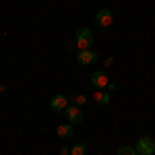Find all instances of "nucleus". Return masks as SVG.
Masks as SVG:
<instances>
[{"label":"nucleus","mask_w":155,"mask_h":155,"mask_svg":"<svg viewBox=\"0 0 155 155\" xmlns=\"http://www.w3.org/2000/svg\"><path fill=\"white\" fill-rule=\"evenodd\" d=\"M74 46L79 50H89L93 46V33L87 27H79L74 33Z\"/></svg>","instance_id":"1"},{"label":"nucleus","mask_w":155,"mask_h":155,"mask_svg":"<svg viewBox=\"0 0 155 155\" xmlns=\"http://www.w3.org/2000/svg\"><path fill=\"white\" fill-rule=\"evenodd\" d=\"M137 153L139 155H153L155 153V141L151 137H141L139 141H137Z\"/></svg>","instance_id":"2"},{"label":"nucleus","mask_w":155,"mask_h":155,"mask_svg":"<svg viewBox=\"0 0 155 155\" xmlns=\"http://www.w3.org/2000/svg\"><path fill=\"white\" fill-rule=\"evenodd\" d=\"M114 21V12L110 11V8H101V11L95 12V23L101 27V29H107L110 25Z\"/></svg>","instance_id":"3"},{"label":"nucleus","mask_w":155,"mask_h":155,"mask_svg":"<svg viewBox=\"0 0 155 155\" xmlns=\"http://www.w3.org/2000/svg\"><path fill=\"white\" fill-rule=\"evenodd\" d=\"M64 114H66V120L71 124H81L83 122V110L79 106H74V104H68V107L64 110Z\"/></svg>","instance_id":"4"},{"label":"nucleus","mask_w":155,"mask_h":155,"mask_svg":"<svg viewBox=\"0 0 155 155\" xmlns=\"http://www.w3.org/2000/svg\"><path fill=\"white\" fill-rule=\"evenodd\" d=\"M77 62H79V64H85V66H87V64H95L97 54L91 48L89 50H79V52H77Z\"/></svg>","instance_id":"5"},{"label":"nucleus","mask_w":155,"mask_h":155,"mask_svg":"<svg viewBox=\"0 0 155 155\" xmlns=\"http://www.w3.org/2000/svg\"><path fill=\"white\" fill-rule=\"evenodd\" d=\"M91 85H93L95 89H107L110 79H107L106 71H95V72H93V77H91Z\"/></svg>","instance_id":"6"},{"label":"nucleus","mask_w":155,"mask_h":155,"mask_svg":"<svg viewBox=\"0 0 155 155\" xmlns=\"http://www.w3.org/2000/svg\"><path fill=\"white\" fill-rule=\"evenodd\" d=\"M68 107V97L66 95H54L50 99V110L54 112H64Z\"/></svg>","instance_id":"7"},{"label":"nucleus","mask_w":155,"mask_h":155,"mask_svg":"<svg viewBox=\"0 0 155 155\" xmlns=\"http://www.w3.org/2000/svg\"><path fill=\"white\" fill-rule=\"evenodd\" d=\"M74 124H71V122H66V124H60L58 128H56V134H58L60 139H71L72 132H74V128H72Z\"/></svg>","instance_id":"8"},{"label":"nucleus","mask_w":155,"mask_h":155,"mask_svg":"<svg viewBox=\"0 0 155 155\" xmlns=\"http://www.w3.org/2000/svg\"><path fill=\"white\" fill-rule=\"evenodd\" d=\"M93 99H95L97 104H101V106H107L112 97H110V91L107 89H97L95 93H93Z\"/></svg>","instance_id":"9"},{"label":"nucleus","mask_w":155,"mask_h":155,"mask_svg":"<svg viewBox=\"0 0 155 155\" xmlns=\"http://www.w3.org/2000/svg\"><path fill=\"white\" fill-rule=\"evenodd\" d=\"M71 155H87V145L85 143H74L71 147Z\"/></svg>","instance_id":"10"},{"label":"nucleus","mask_w":155,"mask_h":155,"mask_svg":"<svg viewBox=\"0 0 155 155\" xmlns=\"http://www.w3.org/2000/svg\"><path fill=\"white\" fill-rule=\"evenodd\" d=\"M118 155H139L134 147H120L118 149Z\"/></svg>","instance_id":"11"},{"label":"nucleus","mask_w":155,"mask_h":155,"mask_svg":"<svg viewBox=\"0 0 155 155\" xmlns=\"http://www.w3.org/2000/svg\"><path fill=\"white\" fill-rule=\"evenodd\" d=\"M85 101H87V95H83V93H79V95L72 97V104H74V106H79V107L83 106Z\"/></svg>","instance_id":"12"},{"label":"nucleus","mask_w":155,"mask_h":155,"mask_svg":"<svg viewBox=\"0 0 155 155\" xmlns=\"http://www.w3.org/2000/svg\"><path fill=\"white\" fill-rule=\"evenodd\" d=\"M60 155H71V147L62 145V147H60Z\"/></svg>","instance_id":"13"}]
</instances>
